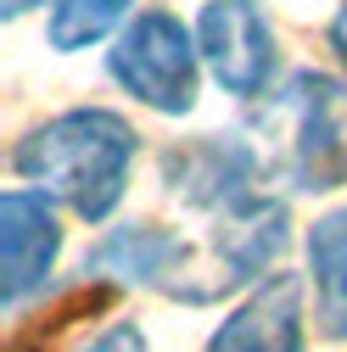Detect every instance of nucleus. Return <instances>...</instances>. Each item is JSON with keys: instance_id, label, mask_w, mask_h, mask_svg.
<instances>
[{"instance_id": "f257e3e1", "label": "nucleus", "mask_w": 347, "mask_h": 352, "mask_svg": "<svg viewBox=\"0 0 347 352\" xmlns=\"http://www.w3.org/2000/svg\"><path fill=\"white\" fill-rule=\"evenodd\" d=\"M140 157L135 123L112 107H67L34 123L12 151L17 179L62 201L84 224H107L129 196V173Z\"/></svg>"}, {"instance_id": "f03ea898", "label": "nucleus", "mask_w": 347, "mask_h": 352, "mask_svg": "<svg viewBox=\"0 0 347 352\" xmlns=\"http://www.w3.org/2000/svg\"><path fill=\"white\" fill-rule=\"evenodd\" d=\"M264 135L275 140L269 168L302 196L347 190V78L325 67L291 73L269 90Z\"/></svg>"}, {"instance_id": "7ed1b4c3", "label": "nucleus", "mask_w": 347, "mask_h": 352, "mask_svg": "<svg viewBox=\"0 0 347 352\" xmlns=\"http://www.w3.org/2000/svg\"><path fill=\"white\" fill-rule=\"evenodd\" d=\"M286 246H291L286 201L252 190L246 201L213 212L207 246H191V263H185V274L174 280L168 296L174 302H191V307H207V302H224L230 291L264 285L269 269L286 257Z\"/></svg>"}, {"instance_id": "20e7f679", "label": "nucleus", "mask_w": 347, "mask_h": 352, "mask_svg": "<svg viewBox=\"0 0 347 352\" xmlns=\"http://www.w3.org/2000/svg\"><path fill=\"white\" fill-rule=\"evenodd\" d=\"M202 45H196V28H185L174 12L151 6L135 12L118 34H112V51H107V73L112 84L140 101L157 118H185L196 112L202 96Z\"/></svg>"}, {"instance_id": "39448f33", "label": "nucleus", "mask_w": 347, "mask_h": 352, "mask_svg": "<svg viewBox=\"0 0 347 352\" xmlns=\"http://www.w3.org/2000/svg\"><path fill=\"white\" fill-rule=\"evenodd\" d=\"M196 45L224 96H235V101L269 96L280 45H275V23L257 0H207L196 12Z\"/></svg>"}, {"instance_id": "423d86ee", "label": "nucleus", "mask_w": 347, "mask_h": 352, "mask_svg": "<svg viewBox=\"0 0 347 352\" xmlns=\"http://www.w3.org/2000/svg\"><path fill=\"white\" fill-rule=\"evenodd\" d=\"M162 185L174 201H185L196 212H224L252 196L257 173H264V151L246 135H196L162 151Z\"/></svg>"}, {"instance_id": "0eeeda50", "label": "nucleus", "mask_w": 347, "mask_h": 352, "mask_svg": "<svg viewBox=\"0 0 347 352\" xmlns=\"http://www.w3.org/2000/svg\"><path fill=\"white\" fill-rule=\"evenodd\" d=\"M56 257H62L56 201L34 185H12L0 196V302H6V314H17L28 296L45 291Z\"/></svg>"}, {"instance_id": "6e6552de", "label": "nucleus", "mask_w": 347, "mask_h": 352, "mask_svg": "<svg viewBox=\"0 0 347 352\" xmlns=\"http://www.w3.org/2000/svg\"><path fill=\"white\" fill-rule=\"evenodd\" d=\"M191 263V241H180L162 224H118L84 252V274L96 285H140V291H174V280Z\"/></svg>"}, {"instance_id": "1a4fd4ad", "label": "nucleus", "mask_w": 347, "mask_h": 352, "mask_svg": "<svg viewBox=\"0 0 347 352\" xmlns=\"http://www.w3.org/2000/svg\"><path fill=\"white\" fill-rule=\"evenodd\" d=\"M308 341V307H302L297 274H269L252 296L207 336L202 352H302Z\"/></svg>"}, {"instance_id": "9d476101", "label": "nucleus", "mask_w": 347, "mask_h": 352, "mask_svg": "<svg viewBox=\"0 0 347 352\" xmlns=\"http://www.w3.org/2000/svg\"><path fill=\"white\" fill-rule=\"evenodd\" d=\"M308 285L325 336L347 341V207H330L308 230Z\"/></svg>"}, {"instance_id": "9b49d317", "label": "nucleus", "mask_w": 347, "mask_h": 352, "mask_svg": "<svg viewBox=\"0 0 347 352\" xmlns=\"http://www.w3.org/2000/svg\"><path fill=\"white\" fill-rule=\"evenodd\" d=\"M140 0H51V17H45V39L56 56L73 51H90L101 39H112L129 17H135Z\"/></svg>"}, {"instance_id": "f8f14e48", "label": "nucleus", "mask_w": 347, "mask_h": 352, "mask_svg": "<svg viewBox=\"0 0 347 352\" xmlns=\"http://www.w3.org/2000/svg\"><path fill=\"white\" fill-rule=\"evenodd\" d=\"M67 352H151V346H146V330L135 319H112V324L90 330L84 341H73Z\"/></svg>"}, {"instance_id": "ddd939ff", "label": "nucleus", "mask_w": 347, "mask_h": 352, "mask_svg": "<svg viewBox=\"0 0 347 352\" xmlns=\"http://www.w3.org/2000/svg\"><path fill=\"white\" fill-rule=\"evenodd\" d=\"M325 39H330V51H336V62L347 67V0L336 6V17H330V28H325Z\"/></svg>"}, {"instance_id": "4468645a", "label": "nucleus", "mask_w": 347, "mask_h": 352, "mask_svg": "<svg viewBox=\"0 0 347 352\" xmlns=\"http://www.w3.org/2000/svg\"><path fill=\"white\" fill-rule=\"evenodd\" d=\"M34 6H45V0H0V12H6L12 23H17V17H28Z\"/></svg>"}]
</instances>
